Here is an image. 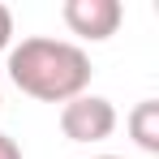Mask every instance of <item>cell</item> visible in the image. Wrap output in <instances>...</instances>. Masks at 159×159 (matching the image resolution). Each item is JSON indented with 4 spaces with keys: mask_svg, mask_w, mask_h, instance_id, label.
I'll use <instances>...</instances> for the list:
<instances>
[{
    "mask_svg": "<svg viewBox=\"0 0 159 159\" xmlns=\"http://www.w3.org/2000/svg\"><path fill=\"white\" fill-rule=\"evenodd\" d=\"M60 17H65V26L73 30L78 39L103 43V39H112V34L120 30L125 4H120V0H65V4H60Z\"/></svg>",
    "mask_w": 159,
    "mask_h": 159,
    "instance_id": "obj_3",
    "label": "cell"
},
{
    "mask_svg": "<svg viewBox=\"0 0 159 159\" xmlns=\"http://www.w3.org/2000/svg\"><path fill=\"white\" fill-rule=\"evenodd\" d=\"M9 48H13V9L0 4V52H9Z\"/></svg>",
    "mask_w": 159,
    "mask_h": 159,
    "instance_id": "obj_5",
    "label": "cell"
},
{
    "mask_svg": "<svg viewBox=\"0 0 159 159\" xmlns=\"http://www.w3.org/2000/svg\"><path fill=\"white\" fill-rule=\"evenodd\" d=\"M0 159H22V146H17L9 133H0Z\"/></svg>",
    "mask_w": 159,
    "mask_h": 159,
    "instance_id": "obj_6",
    "label": "cell"
},
{
    "mask_svg": "<svg viewBox=\"0 0 159 159\" xmlns=\"http://www.w3.org/2000/svg\"><path fill=\"white\" fill-rule=\"evenodd\" d=\"M90 56L69 39H48V34H30L22 43L9 48V78L13 86L43 99V103H69L86 95L90 86Z\"/></svg>",
    "mask_w": 159,
    "mask_h": 159,
    "instance_id": "obj_1",
    "label": "cell"
},
{
    "mask_svg": "<svg viewBox=\"0 0 159 159\" xmlns=\"http://www.w3.org/2000/svg\"><path fill=\"white\" fill-rule=\"evenodd\" d=\"M95 159H125V155H95Z\"/></svg>",
    "mask_w": 159,
    "mask_h": 159,
    "instance_id": "obj_7",
    "label": "cell"
},
{
    "mask_svg": "<svg viewBox=\"0 0 159 159\" xmlns=\"http://www.w3.org/2000/svg\"><path fill=\"white\" fill-rule=\"evenodd\" d=\"M116 129V107L103 95H78L60 103V133L69 142H103Z\"/></svg>",
    "mask_w": 159,
    "mask_h": 159,
    "instance_id": "obj_2",
    "label": "cell"
},
{
    "mask_svg": "<svg viewBox=\"0 0 159 159\" xmlns=\"http://www.w3.org/2000/svg\"><path fill=\"white\" fill-rule=\"evenodd\" d=\"M129 138L138 142V151H146V155H159V99H142V103H133L129 112Z\"/></svg>",
    "mask_w": 159,
    "mask_h": 159,
    "instance_id": "obj_4",
    "label": "cell"
}]
</instances>
